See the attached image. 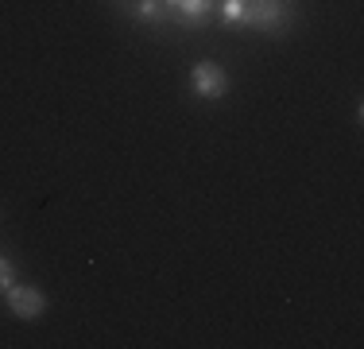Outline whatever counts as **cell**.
<instances>
[{
  "label": "cell",
  "mask_w": 364,
  "mask_h": 349,
  "mask_svg": "<svg viewBox=\"0 0 364 349\" xmlns=\"http://www.w3.org/2000/svg\"><path fill=\"white\" fill-rule=\"evenodd\" d=\"M291 20H294L291 0H248L240 24H248L256 31H267V35H283L291 28Z\"/></svg>",
  "instance_id": "1"
},
{
  "label": "cell",
  "mask_w": 364,
  "mask_h": 349,
  "mask_svg": "<svg viewBox=\"0 0 364 349\" xmlns=\"http://www.w3.org/2000/svg\"><path fill=\"white\" fill-rule=\"evenodd\" d=\"M12 283H16V264L8 256H0V291H8Z\"/></svg>",
  "instance_id": "7"
},
{
  "label": "cell",
  "mask_w": 364,
  "mask_h": 349,
  "mask_svg": "<svg viewBox=\"0 0 364 349\" xmlns=\"http://www.w3.org/2000/svg\"><path fill=\"white\" fill-rule=\"evenodd\" d=\"M190 93L202 101H221L225 93H229V74H225L221 63H213V58H202L194 70H190Z\"/></svg>",
  "instance_id": "2"
},
{
  "label": "cell",
  "mask_w": 364,
  "mask_h": 349,
  "mask_svg": "<svg viewBox=\"0 0 364 349\" xmlns=\"http://www.w3.org/2000/svg\"><path fill=\"white\" fill-rule=\"evenodd\" d=\"M245 8H248V0H221V20L225 24H240L245 20Z\"/></svg>",
  "instance_id": "6"
},
{
  "label": "cell",
  "mask_w": 364,
  "mask_h": 349,
  "mask_svg": "<svg viewBox=\"0 0 364 349\" xmlns=\"http://www.w3.org/2000/svg\"><path fill=\"white\" fill-rule=\"evenodd\" d=\"M167 16L175 24H186V28H202L210 24V16L218 12V0H163Z\"/></svg>",
  "instance_id": "4"
},
{
  "label": "cell",
  "mask_w": 364,
  "mask_h": 349,
  "mask_svg": "<svg viewBox=\"0 0 364 349\" xmlns=\"http://www.w3.org/2000/svg\"><path fill=\"white\" fill-rule=\"evenodd\" d=\"M4 299H8V311L23 322H36V318H43V311H47V295L31 283H12L4 291Z\"/></svg>",
  "instance_id": "3"
},
{
  "label": "cell",
  "mask_w": 364,
  "mask_h": 349,
  "mask_svg": "<svg viewBox=\"0 0 364 349\" xmlns=\"http://www.w3.org/2000/svg\"><path fill=\"white\" fill-rule=\"evenodd\" d=\"M128 16L140 24H167V8H163V0H128Z\"/></svg>",
  "instance_id": "5"
}]
</instances>
